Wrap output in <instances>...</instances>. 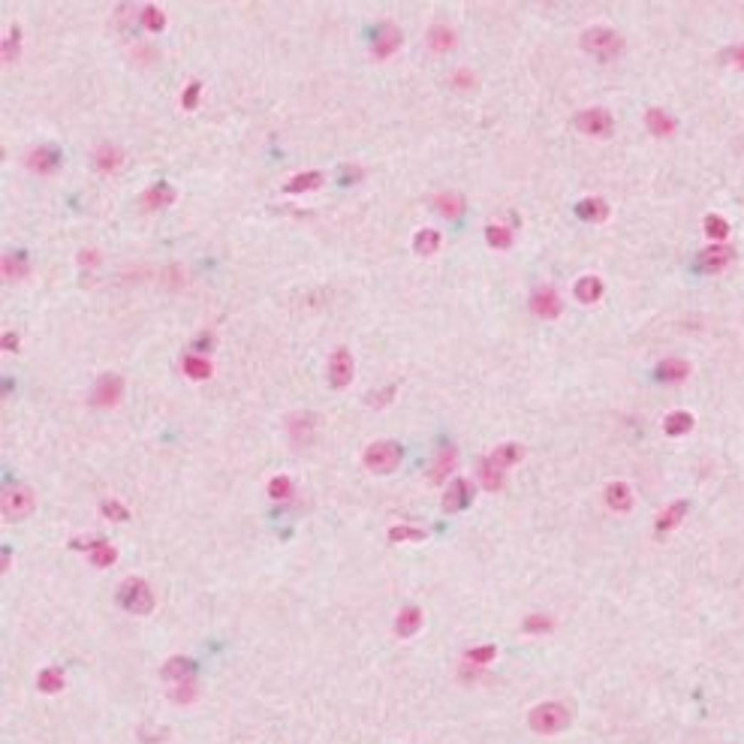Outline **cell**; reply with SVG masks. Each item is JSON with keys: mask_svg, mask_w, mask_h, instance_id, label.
Instances as JSON below:
<instances>
[{"mask_svg": "<svg viewBox=\"0 0 744 744\" xmlns=\"http://www.w3.org/2000/svg\"><path fill=\"white\" fill-rule=\"evenodd\" d=\"M527 723H531V729L537 735H554L570 723V708H566L564 702H542L531 711Z\"/></svg>", "mask_w": 744, "mask_h": 744, "instance_id": "cell-1", "label": "cell"}, {"mask_svg": "<svg viewBox=\"0 0 744 744\" xmlns=\"http://www.w3.org/2000/svg\"><path fill=\"white\" fill-rule=\"evenodd\" d=\"M582 48L585 52H591L594 58H600V60H615L618 55L624 52V40L621 36H618L612 28H588L585 33H582Z\"/></svg>", "mask_w": 744, "mask_h": 744, "instance_id": "cell-2", "label": "cell"}, {"mask_svg": "<svg viewBox=\"0 0 744 744\" xmlns=\"http://www.w3.org/2000/svg\"><path fill=\"white\" fill-rule=\"evenodd\" d=\"M401 458H404V449H401L395 440H377V443H371L368 449H365V468H368L371 473H392Z\"/></svg>", "mask_w": 744, "mask_h": 744, "instance_id": "cell-3", "label": "cell"}, {"mask_svg": "<svg viewBox=\"0 0 744 744\" xmlns=\"http://www.w3.org/2000/svg\"><path fill=\"white\" fill-rule=\"evenodd\" d=\"M118 603L124 609H127L130 615H151V609H154V594H151V588L145 578H127V582H121V591H118Z\"/></svg>", "mask_w": 744, "mask_h": 744, "instance_id": "cell-4", "label": "cell"}, {"mask_svg": "<svg viewBox=\"0 0 744 744\" xmlns=\"http://www.w3.org/2000/svg\"><path fill=\"white\" fill-rule=\"evenodd\" d=\"M33 491L28 485H9L0 495V512H4L6 522H21L24 515L33 512Z\"/></svg>", "mask_w": 744, "mask_h": 744, "instance_id": "cell-5", "label": "cell"}, {"mask_svg": "<svg viewBox=\"0 0 744 744\" xmlns=\"http://www.w3.org/2000/svg\"><path fill=\"white\" fill-rule=\"evenodd\" d=\"M573 124H576V130H578V133L603 139V136H609V133H612L615 118H612V112H609V109H600V106H597V109H585V112H578V115L573 118Z\"/></svg>", "mask_w": 744, "mask_h": 744, "instance_id": "cell-6", "label": "cell"}, {"mask_svg": "<svg viewBox=\"0 0 744 744\" xmlns=\"http://www.w3.org/2000/svg\"><path fill=\"white\" fill-rule=\"evenodd\" d=\"M352 374H356L352 352L347 347H338L329 356V383H332V389H347L352 383Z\"/></svg>", "mask_w": 744, "mask_h": 744, "instance_id": "cell-7", "label": "cell"}, {"mask_svg": "<svg viewBox=\"0 0 744 744\" xmlns=\"http://www.w3.org/2000/svg\"><path fill=\"white\" fill-rule=\"evenodd\" d=\"M124 395V380L118 374H103L99 380L94 383V392H91V404L94 407H115Z\"/></svg>", "mask_w": 744, "mask_h": 744, "instance_id": "cell-8", "label": "cell"}, {"mask_svg": "<svg viewBox=\"0 0 744 744\" xmlns=\"http://www.w3.org/2000/svg\"><path fill=\"white\" fill-rule=\"evenodd\" d=\"M531 311L537 313L539 320H558L561 311H564V301H561V296H558V289H554V286H539V289H534Z\"/></svg>", "mask_w": 744, "mask_h": 744, "instance_id": "cell-9", "label": "cell"}, {"mask_svg": "<svg viewBox=\"0 0 744 744\" xmlns=\"http://www.w3.org/2000/svg\"><path fill=\"white\" fill-rule=\"evenodd\" d=\"M729 262H735V250L729 244H711L696 257V269L705 271V274H717V271H723Z\"/></svg>", "mask_w": 744, "mask_h": 744, "instance_id": "cell-10", "label": "cell"}, {"mask_svg": "<svg viewBox=\"0 0 744 744\" xmlns=\"http://www.w3.org/2000/svg\"><path fill=\"white\" fill-rule=\"evenodd\" d=\"M401 43H404V33H401L395 24H380V28L374 31V40H371V52L377 58H392Z\"/></svg>", "mask_w": 744, "mask_h": 744, "instance_id": "cell-11", "label": "cell"}, {"mask_svg": "<svg viewBox=\"0 0 744 744\" xmlns=\"http://www.w3.org/2000/svg\"><path fill=\"white\" fill-rule=\"evenodd\" d=\"M124 160H127V154L112 142H103V145L94 148V169L103 172V175H115L124 166Z\"/></svg>", "mask_w": 744, "mask_h": 744, "instance_id": "cell-12", "label": "cell"}, {"mask_svg": "<svg viewBox=\"0 0 744 744\" xmlns=\"http://www.w3.org/2000/svg\"><path fill=\"white\" fill-rule=\"evenodd\" d=\"M473 500V482L468 479H455L446 491H443V510L446 512H461L464 507H470Z\"/></svg>", "mask_w": 744, "mask_h": 744, "instance_id": "cell-13", "label": "cell"}, {"mask_svg": "<svg viewBox=\"0 0 744 744\" xmlns=\"http://www.w3.org/2000/svg\"><path fill=\"white\" fill-rule=\"evenodd\" d=\"M286 428H289L293 443L305 446V443H311V440H313V431H317V416H313V413H293V416H289V422H286Z\"/></svg>", "mask_w": 744, "mask_h": 744, "instance_id": "cell-14", "label": "cell"}, {"mask_svg": "<svg viewBox=\"0 0 744 744\" xmlns=\"http://www.w3.org/2000/svg\"><path fill=\"white\" fill-rule=\"evenodd\" d=\"M28 166H31L36 175H52V172L60 166V151H58V148H48V145L33 148L31 154H28Z\"/></svg>", "mask_w": 744, "mask_h": 744, "instance_id": "cell-15", "label": "cell"}, {"mask_svg": "<svg viewBox=\"0 0 744 744\" xmlns=\"http://www.w3.org/2000/svg\"><path fill=\"white\" fill-rule=\"evenodd\" d=\"M687 510H690V503H687V500H675V503H669V507H666V510L657 515V522H654V534H657V537H666V534L672 531V527H678L681 522H684Z\"/></svg>", "mask_w": 744, "mask_h": 744, "instance_id": "cell-16", "label": "cell"}, {"mask_svg": "<svg viewBox=\"0 0 744 744\" xmlns=\"http://www.w3.org/2000/svg\"><path fill=\"white\" fill-rule=\"evenodd\" d=\"M458 468V452H455V446H440V452H437V458H434V464H431V470H428V479H431V482L437 485V482H443V479L452 473Z\"/></svg>", "mask_w": 744, "mask_h": 744, "instance_id": "cell-17", "label": "cell"}, {"mask_svg": "<svg viewBox=\"0 0 744 744\" xmlns=\"http://www.w3.org/2000/svg\"><path fill=\"white\" fill-rule=\"evenodd\" d=\"M455 45H458V33L452 31L449 24H434V28L428 31V48H431L434 55H446Z\"/></svg>", "mask_w": 744, "mask_h": 744, "instance_id": "cell-18", "label": "cell"}, {"mask_svg": "<svg viewBox=\"0 0 744 744\" xmlns=\"http://www.w3.org/2000/svg\"><path fill=\"white\" fill-rule=\"evenodd\" d=\"M606 507L615 510V512H630L633 510V488L627 482H609L606 485Z\"/></svg>", "mask_w": 744, "mask_h": 744, "instance_id": "cell-19", "label": "cell"}, {"mask_svg": "<svg viewBox=\"0 0 744 744\" xmlns=\"http://www.w3.org/2000/svg\"><path fill=\"white\" fill-rule=\"evenodd\" d=\"M163 678L172 681V684L190 681V678H196V663L190 657H169L163 663Z\"/></svg>", "mask_w": 744, "mask_h": 744, "instance_id": "cell-20", "label": "cell"}, {"mask_svg": "<svg viewBox=\"0 0 744 744\" xmlns=\"http://www.w3.org/2000/svg\"><path fill=\"white\" fill-rule=\"evenodd\" d=\"M175 203V190L166 184V181H157L154 187H148L142 193V208L145 211H157V208H166Z\"/></svg>", "mask_w": 744, "mask_h": 744, "instance_id": "cell-21", "label": "cell"}, {"mask_svg": "<svg viewBox=\"0 0 744 744\" xmlns=\"http://www.w3.org/2000/svg\"><path fill=\"white\" fill-rule=\"evenodd\" d=\"M419 627H422V609H419V606H404V609L398 612V618H395V633H398L401 639L416 636V633H419Z\"/></svg>", "mask_w": 744, "mask_h": 744, "instance_id": "cell-22", "label": "cell"}, {"mask_svg": "<svg viewBox=\"0 0 744 744\" xmlns=\"http://www.w3.org/2000/svg\"><path fill=\"white\" fill-rule=\"evenodd\" d=\"M476 473H479V482H482V488H488V491H500L503 482H507V473H503V470H500L488 455H485V458H479Z\"/></svg>", "mask_w": 744, "mask_h": 744, "instance_id": "cell-23", "label": "cell"}, {"mask_svg": "<svg viewBox=\"0 0 744 744\" xmlns=\"http://www.w3.org/2000/svg\"><path fill=\"white\" fill-rule=\"evenodd\" d=\"M576 214L585 223H603L609 217V205H606V199H600V196H588L576 205Z\"/></svg>", "mask_w": 744, "mask_h": 744, "instance_id": "cell-24", "label": "cell"}, {"mask_svg": "<svg viewBox=\"0 0 744 744\" xmlns=\"http://www.w3.org/2000/svg\"><path fill=\"white\" fill-rule=\"evenodd\" d=\"M573 296L582 301V305H597V301L603 298V281L600 277H578L576 286H573Z\"/></svg>", "mask_w": 744, "mask_h": 744, "instance_id": "cell-25", "label": "cell"}, {"mask_svg": "<svg viewBox=\"0 0 744 744\" xmlns=\"http://www.w3.org/2000/svg\"><path fill=\"white\" fill-rule=\"evenodd\" d=\"M434 208L443 214V217L449 220H455L464 214V208H468V203H464V196L461 193H452V190H443V193H437L434 196Z\"/></svg>", "mask_w": 744, "mask_h": 744, "instance_id": "cell-26", "label": "cell"}, {"mask_svg": "<svg viewBox=\"0 0 744 744\" xmlns=\"http://www.w3.org/2000/svg\"><path fill=\"white\" fill-rule=\"evenodd\" d=\"M488 458L495 461V464H497V468H500L503 473H507L510 468H515V464H519V461L524 458V449H522L519 443H500L495 452H491Z\"/></svg>", "mask_w": 744, "mask_h": 744, "instance_id": "cell-27", "label": "cell"}, {"mask_svg": "<svg viewBox=\"0 0 744 744\" xmlns=\"http://www.w3.org/2000/svg\"><path fill=\"white\" fill-rule=\"evenodd\" d=\"M320 184H323V172L308 169V172H298L296 178H289L284 184V193H308V190H317Z\"/></svg>", "mask_w": 744, "mask_h": 744, "instance_id": "cell-28", "label": "cell"}, {"mask_svg": "<svg viewBox=\"0 0 744 744\" xmlns=\"http://www.w3.org/2000/svg\"><path fill=\"white\" fill-rule=\"evenodd\" d=\"M645 127H648L654 136H672L678 124H675L672 115H666L663 109H648V112H645Z\"/></svg>", "mask_w": 744, "mask_h": 744, "instance_id": "cell-29", "label": "cell"}, {"mask_svg": "<svg viewBox=\"0 0 744 744\" xmlns=\"http://www.w3.org/2000/svg\"><path fill=\"white\" fill-rule=\"evenodd\" d=\"M687 374H690V362H684V359H663L657 365V380H663V383H678V380H684Z\"/></svg>", "mask_w": 744, "mask_h": 744, "instance_id": "cell-30", "label": "cell"}, {"mask_svg": "<svg viewBox=\"0 0 744 744\" xmlns=\"http://www.w3.org/2000/svg\"><path fill=\"white\" fill-rule=\"evenodd\" d=\"M693 422H696V419H693V413H687V410H672V413L663 419V431H666V437H681V434L690 431Z\"/></svg>", "mask_w": 744, "mask_h": 744, "instance_id": "cell-31", "label": "cell"}, {"mask_svg": "<svg viewBox=\"0 0 744 744\" xmlns=\"http://www.w3.org/2000/svg\"><path fill=\"white\" fill-rule=\"evenodd\" d=\"M181 371H184V377H190V380H208L214 374V365L203 356H196V352H190V356L181 359Z\"/></svg>", "mask_w": 744, "mask_h": 744, "instance_id": "cell-32", "label": "cell"}, {"mask_svg": "<svg viewBox=\"0 0 744 744\" xmlns=\"http://www.w3.org/2000/svg\"><path fill=\"white\" fill-rule=\"evenodd\" d=\"M440 244H443V238H440L437 230H419L413 235V250H416V254H422V257L437 254Z\"/></svg>", "mask_w": 744, "mask_h": 744, "instance_id": "cell-33", "label": "cell"}, {"mask_svg": "<svg viewBox=\"0 0 744 744\" xmlns=\"http://www.w3.org/2000/svg\"><path fill=\"white\" fill-rule=\"evenodd\" d=\"M485 242L495 250H510L512 247V230L503 223H488L485 226Z\"/></svg>", "mask_w": 744, "mask_h": 744, "instance_id": "cell-34", "label": "cell"}, {"mask_svg": "<svg viewBox=\"0 0 744 744\" xmlns=\"http://www.w3.org/2000/svg\"><path fill=\"white\" fill-rule=\"evenodd\" d=\"M67 684V678H64V669H58V666H48V669H43L40 675H36V687H40L43 693H60Z\"/></svg>", "mask_w": 744, "mask_h": 744, "instance_id": "cell-35", "label": "cell"}, {"mask_svg": "<svg viewBox=\"0 0 744 744\" xmlns=\"http://www.w3.org/2000/svg\"><path fill=\"white\" fill-rule=\"evenodd\" d=\"M495 657H497V648H495V645H476V648H468V651H464V663H468V666H476V669L488 666Z\"/></svg>", "mask_w": 744, "mask_h": 744, "instance_id": "cell-36", "label": "cell"}, {"mask_svg": "<svg viewBox=\"0 0 744 744\" xmlns=\"http://www.w3.org/2000/svg\"><path fill=\"white\" fill-rule=\"evenodd\" d=\"M115 561H118V549L112 546V542L99 539V542H97V549L91 551V564L99 566V570H106V566H112Z\"/></svg>", "mask_w": 744, "mask_h": 744, "instance_id": "cell-37", "label": "cell"}, {"mask_svg": "<svg viewBox=\"0 0 744 744\" xmlns=\"http://www.w3.org/2000/svg\"><path fill=\"white\" fill-rule=\"evenodd\" d=\"M196 696H199L196 678H190V681H181V684H172V690H169V699H172V702H181V705L193 702Z\"/></svg>", "mask_w": 744, "mask_h": 744, "instance_id": "cell-38", "label": "cell"}, {"mask_svg": "<svg viewBox=\"0 0 744 744\" xmlns=\"http://www.w3.org/2000/svg\"><path fill=\"white\" fill-rule=\"evenodd\" d=\"M389 539L392 542H422L425 531L422 527H410V524H395V527H389Z\"/></svg>", "mask_w": 744, "mask_h": 744, "instance_id": "cell-39", "label": "cell"}, {"mask_svg": "<svg viewBox=\"0 0 744 744\" xmlns=\"http://www.w3.org/2000/svg\"><path fill=\"white\" fill-rule=\"evenodd\" d=\"M0 269H4V277H21L24 271H28V259H24V254H6L4 262H0Z\"/></svg>", "mask_w": 744, "mask_h": 744, "instance_id": "cell-40", "label": "cell"}, {"mask_svg": "<svg viewBox=\"0 0 744 744\" xmlns=\"http://www.w3.org/2000/svg\"><path fill=\"white\" fill-rule=\"evenodd\" d=\"M142 28L151 31V33H160L163 28H166V16H163L157 6H145L142 9Z\"/></svg>", "mask_w": 744, "mask_h": 744, "instance_id": "cell-41", "label": "cell"}, {"mask_svg": "<svg viewBox=\"0 0 744 744\" xmlns=\"http://www.w3.org/2000/svg\"><path fill=\"white\" fill-rule=\"evenodd\" d=\"M705 232H708V238H714V242H723L729 235V223L721 217V214H708V217H705Z\"/></svg>", "mask_w": 744, "mask_h": 744, "instance_id": "cell-42", "label": "cell"}, {"mask_svg": "<svg viewBox=\"0 0 744 744\" xmlns=\"http://www.w3.org/2000/svg\"><path fill=\"white\" fill-rule=\"evenodd\" d=\"M289 495H293V479H289V476L281 473V476H274L269 482V497L271 500H286Z\"/></svg>", "mask_w": 744, "mask_h": 744, "instance_id": "cell-43", "label": "cell"}, {"mask_svg": "<svg viewBox=\"0 0 744 744\" xmlns=\"http://www.w3.org/2000/svg\"><path fill=\"white\" fill-rule=\"evenodd\" d=\"M18 48H21V31H18V24H12L6 40H4V60H16Z\"/></svg>", "mask_w": 744, "mask_h": 744, "instance_id": "cell-44", "label": "cell"}, {"mask_svg": "<svg viewBox=\"0 0 744 744\" xmlns=\"http://www.w3.org/2000/svg\"><path fill=\"white\" fill-rule=\"evenodd\" d=\"M522 627H524V633H549V630L554 627V621L549 615H527Z\"/></svg>", "mask_w": 744, "mask_h": 744, "instance_id": "cell-45", "label": "cell"}, {"mask_svg": "<svg viewBox=\"0 0 744 744\" xmlns=\"http://www.w3.org/2000/svg\"><path fill=\"white\" fill-rule=\"evenodd\" d=\"M99 512H103L109 522H127V519H130V510L124 507V503H118V500H103Z\"/></svg>", "mask_w": 744, "mask_h": 744, "instance_id": "cell-46", "label": "cell"}, {"mask_svg": "<svg viewBox=\"0 0 744 744\" xmlns=\"http://www.w3.org/2000/svg\"><path fill=\"white\" fill-rule=\"evenodd\" d=\"M199 97H203V82H190L184 87V94H181V106L187 112H193L199 106Z\"/></svg>", "mask_w": 744, "mask_h": 744, "instance_id": "cell-47", "label": "cell"}, {"mask_svg": "<svg viewBox=\"0 0 744 744\" xmlns=\"http://www.w3.org/2000/svg\"><path fill=\"white\" fill-rule=\"evenodd\" d=\"M395 398V386H383V389H377V395L368 398V404L371 407H383L386 401H392Z\"/></svg>", "mask_w": 744, "mask_h": 744, "instance_id": "cell-48", "label": "cell"}, {"mask_svg": "<svg viewBox=\"0 0 744 744\" xmlns=\"http://www.w3.org/2000/svg\"><path fill=\"white\" fill-rule=\"evenodd\" d=\"M75 259H79V266H87V269H91V266H97V262H99V254H97L94 247H85Z\"/></svg>", "mask_w": 744, "mask_h": 744, "instance_id": "cell-49", "label": "cell"}, {"mask_svg": "<svg viewBox=\"0 0 744 744\" xmlns=\"http://www.w3.org/2000/svg\"><path fill=\"white\" fill-rule=\"evenodd\" d=\"M452 79H455V87H473V72L470 70H455L452 72Z\"/></svg>", "mask_w": 744, "mask_h": 744, "instance_id": "cell-50", "label": "cell"}, {"mask_svg": "<svg viewBox=\"0 0 744 744\" xmlns=\"http://www.w3.org/2000/svg\"><path fill=\"white\" fill-rule=\"evenodd\" d=\"M0 344H4V350L16 352V350H18V335H16V332H4V338H0Z\"/></svg>", "mask_w": 744, "mask_h": 744, "instance_id": "cell-51", "label": "cell"}, {"mask_svg": "<svg viewBox=\"0 0 744 744\" xmlns=\"http://www.w3.org/2000/svg\"><path fill=\"white\" fill-rule=\"evenodd\" d=\"M196 347H203V350H208V347H211V335H203V340H196Z\"/></svg>", "mask_w": 744, "mask_h": 744, "instance_id": "cell-52", "label": "cell"}, {"mask_svg": "<svg viewBox=\"0 0 744 744\" xmlns=\"http://www.w3.org/2000/svg\"><path fill=\"white\" fill-rule=\"evenodd\" d=\"M735 64H738V67L744 70V45H741V48H738V52H735Z\"/></svg>", "mask_w": 744, "mask_h": 744, "instance_id": "cell-53", "label": "cell"}]
</instances>
